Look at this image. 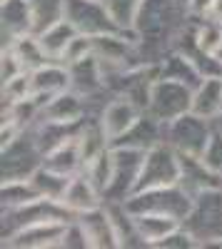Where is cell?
Here are the masks:
<instances>
[{
    "mask_svg": "<svg viewBox=\"0 0 222 249\" xmlns=\"http://www.w3.org/2000/svg\"><path fill=\"white\" fill-rule=\"evenodd\" d=\"M190 20L192 15L183 0H143L132 25L143 65H160L165 55L177 50Z\"/></svg>",
    "mask_w": 222,
    "mask_h": 249,
    "instance_id": "obj_1",
    "label": "cell"
},
{
    "mask_svg": "<svg viewBox=\"0 0 222 249\" xmlns=\"http://www.w3.org/2000/svg\"><path fill=\"white\" fill-rule=\"evenodd\" d=\"M183 230L195 239L197 249H222V187L192 197Z\"/></svg>",
    "mask_w": 222,
    "mask_h": 249,
    "instance_id": "obj_2",
    "label": "cell"
},
{
    "mask_svg": "<svg viewBox=\"0 0 222 249\" xmlns=\"http://www.w3.org/2000/svg\"><path fill=\"white\" fill-rule=\"evenodd\" d=\"M77 214H73L63 202L57 199H45L37 197L23 207H3L0 212V237L10 239L13 234H18L20 230H25L30 224H40V222H73Z\"/></svg>",
    "mask_w": 222,
    "mask_h": 249,
    "instance_id": "obj_3",
    "label": "cell"
},
{
    "mask_svg": "<svg viewBox=\"0 0 222 249\" xmlns=\"http://www.w3.org/2000/svg\"><path fill=\"white\" fill-rule=\"evenodd\" d=\"M125 204L132 214H167L183 224V219L190 212L192 197L180 184H167V187L135 192Z\"/></svg>",
    "mask_w": 222,
    "mask_h": 249,
    "instance_id": "obj_4",
    "label": "cell"
},
{
    "mask_svg": "<svg viewBox=\"0 0 222 249\" xmlns=\"http://www.w3.org/2000/svg\"><path fill=\"white\" fill-rule=\"evenodd\" d=\"M45 162V152L33 137V130L25 127L20 130L8 144H3V182L13 179H30Z\"/></svg>",
    "mask_w": 222,
    "mask_h": 249,
    "instance_id": "obj_5",
    "label": "cell"
},
{
    "mask_svg": "<svg viewBox=\"0 0 222 249\" xmlns=\"http://www.w3.org/2000/svg\"><path fill=\"white\" fill-rule=\"evenodd\" d=\"M212 135L215 122L192 110L165 124V142L180 155H205Z\"/></svg>",
    "mask_w": 222,
    "mask_h": 249,
    "instance_id": "obj_6",
    "label": "cell"
},
{
    "mask_svg": "<svg viewBox=\"0 0 222 249\" xmlns=\"http://www.w3.org/2000/svg\"><path fill=\"white\" fill-rule=\"evenodd\" d=\"M192 88L175 82L167 77H157L152 82L150 90V100H148V110L152 117H157L160 122H172L180 115H185L192 110Z\"/></svg>",
    "mask_w": 222,
    "mask_h": 249,
    "instance_id": "obj_7",
    "label": "cell"
},
{
    "mask_svg": "<svg viewBox=\"0 0 222 249\" xmlns=\"http://www.w3.org/2000/svg\"><path fill=\"white\" fill-rule=\"evenodd\" d=\"M112 162L115 170H112V182L105 192V202H128L137 190L145 152L132 147H112Z\"/></svg>",
    "mask_w": 222,
    "mask_h": 249,
    "instance_id": "obj_8",
    "label": "cell"
},
{
    "mask_svg": "<svg viewBox=\"0 0 222 249\" xmlns=\"http://www.w3.org/2000/svg\"><path fill=\"white\" fill-rule=\"evenodd\" d=\"M65 20L83 35L97 37L110 33H123L112 20L105 0H65Z\"/></svg>",
    "mask_w": 222,
    "mask_h": 249,
    "instance_id": "obj_9",
    "label": "cell"
},
{
    "mask_svg": "<svg viewBox=\"0 0 222 249\" xmlns=\"http://www.w3.org/2000/svg\"><path fill=\"white\" fill-rule=\"evenodd\" d=\"M177 182H180V152L172 150L167 142L148 150L135 192L155 190V187H167V184H177Z\"/></svg>",
    "mask_w": 222,
    "mask_h": 249,
    "instance_id": "obj_10",
    "label": "cell"
},
{
    "mask_svg": "<svg viewBox=\"0 0 222 249\" xmlns=\"http://www.w3.org/2000/svg\"><path fill=\"white\" fill-rule=\"evenodd\" d=\"M68 222H40L20 230L10 239L3 242L8 249H60L65 237Z\"/></svg>",
    "mask_w": 222,
    "mask_h": 249,
    "instance_id": "obj_11",
    "label": "cell"
},
{
    "mask_svg": "<svg viewBox=\"0 0 222 249\" xmlns=\"http://www.w3.org/2000/svg\"><path fill=\"white\" fill-rule=\"evenodd\" d=\"M177 184L190 197H195L205 190L222 187V175L210 167L203 155H180V182Z\"/></svg>",
    "mask_w": 222,
    "mask_h": 249,
    "instance_id": "obj_12",
    "label": "cell"
},
{
    "mask_svg": "<svg viewBox=\"0 0 222 249\" xmlns=\"http://www.w3.org/2000/svg\"><path fill=\"white\" fill-rule=\"evenodd\" d=\"M143 115V110H140L132 100L123 97V95H112L108 102H105V107L103 112H100V124H103V130L110 140V144L117 140V137H123L132 124L135 120Z\"/></svg>",
    "mask_w": 222,
    "mask_h": 249,
    "instance_id": "obj_13",
    "label": "cell"
},
{
    "mask_svg": "<svg viewBox=\"0 0 222 249\" xmlns=\"http://www.w3.org/2000/svg\"><path fill=\"white\" fill-rule=\"evenodd\" d=\"M165 124L167 122H160L150 112H143L123 137H117L112 142V147H132V150L148 152V150H152V147L165 142Z\"/></svg>",
    "mask_w": 222,
    "mask_h": 249,
    "instance_id": "obj_14",
    "label": "cell"
},
{
    "mask_svg": "<svg viewBox=\"0 0 222 249\" xmlns=\"http://www.w3.org/2000/svg\"><path fill=\"white\" fill-rule=\"evenodd\" d=\"M68 72H70V90H75L77 95H83V97H97V95L110 92L108 85H105V70L97 62L95 55L68 65Z\"/></svg>",
    "mask_w": 222,
    "mask_h": 249,
    "instance_id": "obj_15",
    "label": "cell"
},
{
    "mask_svg": "<svg viewBox=\"0 0 222 249\" xmlns=\"http://www.w3.org/2000/svg\"><path fill=\"white\" fill-rule=\"evenodd\" d=\"M65 90H70V72H68L65 62L50 60L43 68L30 72V92H33V97L48 102L50 97L65 92Z\"/></svg>",
    "mask_w": 222,
    "mask_h": 249,
    "instance_id": "obj_16",
    "label": "cell"
},
{
    "mask_svg": "<svg viewBox=\"0 0 222 249\" xmlns=\"http://www.w3.org/2000/svg\"><path fill=\"white\" fill-rule=\"evenodd\" d=\"M0 33H3V48L13 40L33 33V15L28 0H3L0 5Z\"/></svg>",
    "mask_w": 222,
    "mask_h": 249,
    "instance_id": "obj_17",
    "label": "cell"
},
{
    "mask_svg": "<svg viewBox=\"0 0 222 249\" xmlns=\"http://www.w3.org/2000/svg\"><path fill=\"white\" fill-rule=\"evenodd\" d=\"M77 222H80V227H83V232L88 237L90 249H115L117 247L115 227H112V219L105 210V204L95 207L90 212L77 214Z\"/></svg>",
    "mask_w": 222,
    "mask_h": 249,
    "instance_id": "obj_18",
    "label": "cell"
},
{
    "mask_svg": "<svg viewBox=\"0 0 222 249\" xmlns=\"http://www.w3.org/2000/svg\"><path fill=\"white\" fill-rule=\"evenodd\" d=\"M63 204L68 207L73 214H83V212L95 210V207H103L105 204V197L92 184V179L88 177V172L83 170V172L73 175V179L68 184V192L63 197Z\"/></svg>",
    "mask_w": 222,
    "mask_h": 249,
    "instance_id": "obj_19",
    "label": "cell"
},
{
    "mask_svg": "<svg viewBox=\"0 0 222 249\" xmlns=\"http://www.w3.org/2000/svg\"><path fill=\"white\" fill-rule=\"evenodd\" d=\"M105 210L112 219L115 227V237H117V247L120 249H145V239L137 230L135 214L128 210L125 202H105Z\"/></svg>",
    "mask_w": 222,
    "mask_h": 249,
    "instance_id": "obj_20",
    "label": "cell"
},
{
    "mask_svg": "<svg viewBox=\"0 0 222 249\" xmlns=\"http://www.w3.org/2000/svg\"><path fill=\"white\" fill-rule=\"evenodd\" d=\"M192 112L217 120L222 112V77H205L192 92Z\"/></svg>",
    "mask_w": 222,
    "mask_h": 249,
    "instance_id": "obj_21",
    "label": "cell"
},
{
    "mask_svg": "<svg viewBox=\"0 0 222 249\" xmlns=\"http://www.w3.org/2000/svg\"><path fill=\"white\" fill-rule=\"evenodd\" d=\"M160 77L183 82V85H187L192 90L205 80L203 75H200V70L192 65V60L185 53H180V50H172L170 55L163 57V62H160Z\"/></svg>",
    "mask_w": 222,
    "mask_h": 249,
    "instance_id": "obj_22",
    "label": "cell"
},
{
    "mask_svg": "<svg viewBox=\"0 0 222 249\" xmlns=\"http://www.w3.org/2000/svg\"><path fill=\"white\" fill-rule=\"evenodd\" d=\"M45 167L60 172V175H77V172H83L85 170V160H83V152H80V142L77 137L68 140L65 144H60L57 150H53L50 155H45Z\"/></svg>",
    "mask_w": 222,
    "mask_h": 249,
    "instance_id": "obj_23",
    "label": "cell"
},
{
    "mask_svg": "<svg viewBox=\"0 0 222 249\" xmlns=\"http://www.w3.org/2000/svg\"><path fill=\"white\" fill-rule=\"evenodd\" d=\"M77 35V30L73 28V23H68V20H60V23H55L53 28H48L45 33H40V45H43V50L48 53L50 60H57L63 62V55L68 50V45L73 43V37Z\"/></svg>",
    "mask_w": 222,
    "mask_h": 249,
    "instance_id": "obj_24",
    "label": "cell"
},
{
    "mask_svg": "<svg viewBox=\"0 0 222 249\" xmlns=\"http://www.w3.org/2000/svg\"><path fill=\"white\" fill-rule=\"evenodd\" d=\"M8 48L15 53V57L20 60V65H23L25 72H33V70H37V68H43L45 62H50L48 53L43 50V45H40V37L33 35V33L13 40Z\"/></svg>",
    "mask_w": 222,
    "mask_h": 249,
    "instance_id": "obj_25",
    "label": "cell"
},
{
    "mask_svg": "<svg viewBox=\"0 0 222 249\" xmlns=\"http://www.w3.org/2000/svg\"><path fill=\"white\" fill-rule=\"evenodd\" d=\"M135 222L148 247H157L167 234H172L180 227V222L167 214H135Z\"/></svg>",
    "mask_w": 222,
    "mask_h": 249,
    "instance_id": "obj_26",
    "label": "cell"
},
{
    "mask_svg": "<svg viewBox=\"0 0 222 249\" xmlns=\"http://www.w3.org/2000/svg\"><path fill=\"white\" fill-rule=\"evenodd\" d=\"M33 15V35L45 33L55 23L65 20V0H28Z\"/></svg>",
    "mask_w": 222,
    "mask_h": 249,
    "instance_id": "obj_27",
    "label": "cell"
},
{
    "mask_svg": "<svg viewBox=\"0 0 222 249\" xmlns=\"http://www.w3.org/2000/svg\"><path fill=\"white\" fill-rule=\"evenodd\" d=\"M70 179H73V177L60 175V172H55V170H50V167H45V164H43V167H40V170L30 177V184L37 190L40 197L63 202V197H65V192H68Z\"/></svg>",
    "mask_w": 222,
    "mask_h": 249,
    "instance_id": "obj_28",
    "label": "cell"
},
{
    "mask_svg": "<svg viewBox=\"0 0 222 249\" xmlns=\"http://www.w3.org/2000/svg\"><path fill=\"white\" fill-rule=\"evenodd\" d=\"M37 197L40 195L30 184V179H13L3 182V187H0V207H23Z\"/></svg>",
    "mask_w": 222,
    "mask_h": 249,
    "instance_id": "obj_29",
    "label": "cell"
},
{
    "mask_svg": "<svg viewBox=\"0 0 222 249\" xmlns=\"http://www.w3.org/2000/svg\"><path fill=\"white\" fill-rule=\"evenodd\" d=\"M112 170H115V162H112V147H108L105 152H100L92 162H88V167H85L88 177L92 179V184L97 187V190L103 192V197H105L108 187H110V182H112Z\"/></svg>",
    "mask_w": 222,
    "mask_h": 249,
    "instance_id": "obj_30",
    "label": "cell"
},
{
    "mask_svg": "<svg viewBox=\"0 0 222 249\" xmlns=\"http://www.w3.org/2000/svg\"><path fill=\"white\" fill-rule=\"evenodd\" d=\"M105 5H108L112 20L117 23V28L123 30V33H132L135 18L140 13L143 0H105Z\"/></svg>",
    "mask_w": 222,
    "mask_h": 249,
    "instance_id": "obj_31",
    "label": "cell"
},
{
    "mask_svg": "<svg viewBox=\"0 0 222 249\" xmlns=\"http://www.w3.org/2000/svg\"><path fill=\"white\" fill-rule=\"evenodd\" d=\"M33 92H30V72H23L13 77L10 82H3V102H10V105H15V102H23L28 100Z\"/></svg>",
    "mask_w": 222,
    "mask_h": 249,
    "instance_id": "obj_32",
    "label": "cell"
},
{
    "mask_svg": "<svg viewBox=\"0 0 222 249\" xmlns=\"http://www.w3.org/2000/svg\"><path fill=\"white\" fill-rule=\"evenodd\" d=\"M90 55H92V37L77 33V35L73 37V43L68 45L65 55H63V62H65V65H73V62L85 60V57H90Z\"/></svg>",
    "mask_w": 222,
    "mask_h": 249,
    "instance_id": "obj_33",
    "label": "cell"
},
{
    "mask_svg": "<svg viewBox=\"0 0 222 249\" xmlns=\"http://www.w3.org/2000/svg\"><path fill=\"white\" fill-rule=\"evenodd\" d=\"M60 249H90L88 237H85V232H83V227H80L77 217H75L73 222H68L65 237H63V247H60Z\"/></svg>",
    "mask_w": 222,
    "mask_h": 249,
    "instance_id": "obj_34",
    "label": "cell"
},
{
    "mask_svg": "<svg viewBox=\"0 0 222 249\" xmlns=\"http://www.w3.org/2000/svg\"><path fill=\"white\" fill-rule=\"evenodd\" d=\"M0 80L3 82H10L13 77H18V75H23L25 70H23V65H20V60L15 57V53L10 50V48H3V55H0Z\"/></svg>",
    "mask_w": 222,
    "mask_h": 249,
    "instance_id": "obj_35",
    "label": "cell"
},
{
    "mask_svg": "<svg viewBox=\"0 0 222 249\" xmlns=\"http://www.w3.org/2000/svg\"><path fill=\"white\" fill-rule=\"evenodd\" d=\"M203 157H205V162L210 164L215 172L222 175V132L220 130H215V135H212V140H210V144H207V150H205Z\"/></svg>",
    "mask_w": 222,
    "mask_h": 249,
    "instance_id": "obj_36",
    "label": "cell"
},
{
    "mask_svg": "<svg viewBox=\"0 0 222 249\" xmlns=\"http://www.w3.org/2000/svg\"><path fill=\"white\" fill-rule=\"evenodd\" d=\"M215 0H187V10L192 18H207Z\"/></svg>",
    "mask_w": 222,
    "mask_h": 249,
    "instance_id": "obj_37",
    "label": "cell"
},
{
    "mask_svg": "<svg viewBox=\"0 0 222 249\" xmlns=\"http://www.w3.org/2000/svg\"><path fill=\"white\" fill-rule=\"evenodd\" d=\"M207 18H212V20H217V23H222V0H215V3H212V10H210Z\"/></svg>",
    "mask_w": 222,
    "mask_h": 249,
    "instance_id": "obj_38",
    "label": "cell"
},
{
    "mask_svg": "<svg viewBox=\"0 0 222 249\" xmlns=\"http://www.w3.org/2000/svg\"><path fill=\"white\" fill-rule=\"evenodd\" d=\"M215 130H220V132H222V112H220V117L215 120Z\"/></svg>",
    "mask_w": 222,
    "mask_h": 249,
    "instance_id": "obj_39",
    "label": "cell"
}]
</instances>
